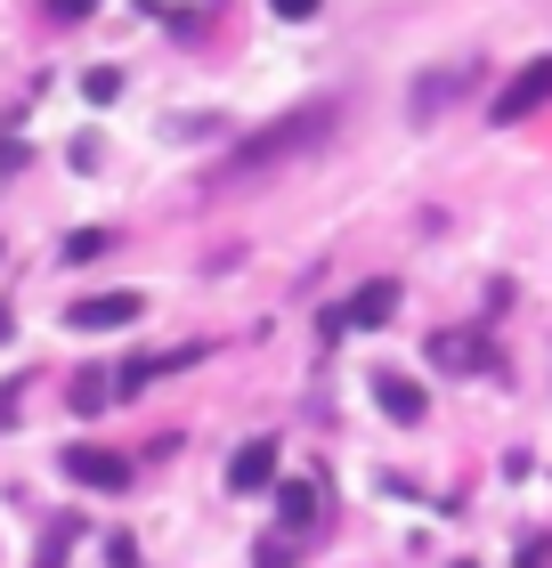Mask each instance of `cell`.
<instances>
[{"label":"cell","mask_w":552,"mask_h":568,"mask_svg":"<svg viewBox=\"0 0 552 568\" xmlns=\"http://www.w3.org/2000/svg\"><path fill=\"white\" fill-rule=\"evenodd\" d=\"M463 568H471V560H463Z\"/></svg>","instance_id":"e0dca14e"},{"label":"cell","mask_w":552,"mask_h":568,"mask_svg":"<svg viewBox=\"0 0 552 568\" xmlns=\"http://www.w3.org/2000/svg\"><path fill=\"white\" fill-rule=\"evenodd\" d=\"M73 536H82V520H49V536H41V552H33V568H66V552H73Z\"/></svg>","instance_id":"8fae6325"},{"label":"cell","mask_w":552,"mask_h":568,"mask_svg":"<svg viewBox=\"0 0 552 568\" xmlns=\"http://www.w3.org/2000/svg\"><path fill=\"white\" fill-rule=\"evenodd\" d=\"M49 17H90V0H49Z\"/></svg>","instance_id":"2e32d148"},{"label":"cell","mask_w":552,"mask_h":568,"mask_svg":"<svg viewBox=\"0 0 552 568\" xmlns=\"http://www.w3.org/2000/svg\"><path fill=\"white\" fill-rule=\"evenodd\" d=\"M107 227H73V236H66V261H107Z\"/></svg>","instance_id":"4fadbf2b"},{"label":"cell","mask_w":552,"mask_h":568,"mask_svg":"<svg viewBox=\"0 0 552 568\" xmlns=\"http://www.w3.org/2000/svg\"><path fill=\"white\" fill-rule=\"evenodd\" d=\"M284 528H293V536L318 528V487H284Z\"/></svg>","instance_id":"7c38bea8"},{"label":"cell","mask_w":552,"mask_h":568,"mask_svg":"<svg viewBox=\"0 0 552 568\" xmlns=\"http://www.w3.org/2000/svg\"><path fill=\"white\" fill-rule=\"evenodd\" d=\"M66 317H73V325H90V333H107V325L147 317V301H139V293H90V301H73Z\"/></svg>","instance_id":"8992f818"},{"label":"cell","mask_w":552,"mask_h":568,"mask_svg":"<svg viewBox=\"0 0 552 568\" xmlns=\"http://www.w3.org/2000/svg\"><path fill=\"white\" fill-rule=\"evenodd\" d=\"M107 398H114V382H107V374H82V390H73V415H98Z\"/></svg>","instance_id":"5bb4252c"},{"label":"cell","mask_w":552,"mask_h":568,"mask_svg":"<svg viewBox=\"0 0 552 568\" xmlns=\"http://www.w3.org/2000/svg\"><path fill=\"white\" fill-rule=\"evenodd\" d=\"M463 90H471V65H439V73H423V90H414V114L431 122L446 98H463Z\"/></svg>","instance_id":"ba28073f"},{"label":"cell","mask_w":552,"mask_h":568,"mask_svg":"<svg viewBox=\"0 0 552 568\" xmlns=\"http://www.w3.org/2000/svg\"><path fill=\"white\" fill-rule=\"evenodd\" d=\"M277 17H318V0H269Z\"/></svg>","instance_id":"9a60e30c"},{"label":"cell","mask_w":552,"mask_h":568,"mask_svg":"<svg viewBox=\"0 0 552 568\" xmlns=\"http://www.w3.org/2000/svg\"><path fill=\"white\" fill-rule=\"evenodd\" d=\"M390 308H399V276H374L341 308H325V333H374V325H390Z\"/></svg>","instance_id":"7a4b0ae2"},{"label":"cell","mask_w":552,"mask_h":568,"mask_svg":"<svg viewBox=\"0 0 552 568\" xmlns=\"http://www.w3.org/2000/svg\"><path fill=\"white\" fill-rule=\"evenodd\" d=\"M536 106H552V58H536V65H520L504 90H495V106H488V122H529Z\"/></svg>","instance_id":"3957f363"},{"label":"cell","mask_w":552,"mask_h":568,"mask_svg":"<svg viewBox=\"0 0 552 568\" xmlns=\"http://www.w3.org/2000/svg\"><path fill=\"white\" fill-rule=\"evenodd\" d=\"M431 357H439V366H495V349L480 342V333H439Z\"/></svg>","instance_id":"9c48e42d"},{"label":"cell","mask_w":552,"mask_h":568,"mask_svg":"<svg viewBox=\"0 0 552 568\" xmlns=\"http://www.w3.org/2000/svg\"><path fill=\"white\" fill-rule=\"evenodd\" d=\"M374 398H382V415H390V423H423V390H414V382L382 374V390H374Z\"/></svg>","instance_id":"30bf717a"},{"label":"cell","mask_w":552,"mask_h":568,"mask_svg":"<svg viewBox=\"0 0 552 568\" xmlns=\"http://www.w3.org/2000/svg\"><path fill=\"white\" fill-rule=\"evenodd\" d=\"M269 479H277V447H269V438H252V447L228 455V487H235V496H252V487H269Z\"/></svg>","instance_id":"52a82bcc"},{"label":"cell","mask_w":552,"mask_h":568,"mask_svg":"<svg viewBox=\"0 0 552 568\" xmlns=\"http://www.w3.org/2000/svg\"><path fill=\"white\" fill-rule=\"evenodd\" d=\"M179 366H203V349H195V342H179V349H147V357H130V366L114 374V398L147 390V382H163V374H179Z\"/></svg>","instance_id":"5b68a950"},{"label":"cell","mask_w":552,"mask_h":568,"mask_svg":"<svg viewBox=\"0 0 552 568\" xmlns=\"http://www.w3.org/2000/svg\"><path fill=\"white\" fill-rule=\"evenodd\" d=\"M66 479L114 496V487H130V455H114V447H66Z\"/></svg>","instance_id":"277c9868"},{"label":"cell","mask_w":552,"mask_h":568,"mask_svg":"<svg viewBox=\"0 0 552 568\" xmlns=\"http://www.w3.org/2000/svg\"><path fill=\"white\" fill-rule=\"evenodd\" d=\"M333 106H301L293 122H277V131H260V139H244V146H235L228 154V163L212 171V187L228 195V187H244V179H260V171H277V163H293V154H309V146H318V139H333Z\"/></svg>","instance_id":"6da1fadb"}]
</instances>
